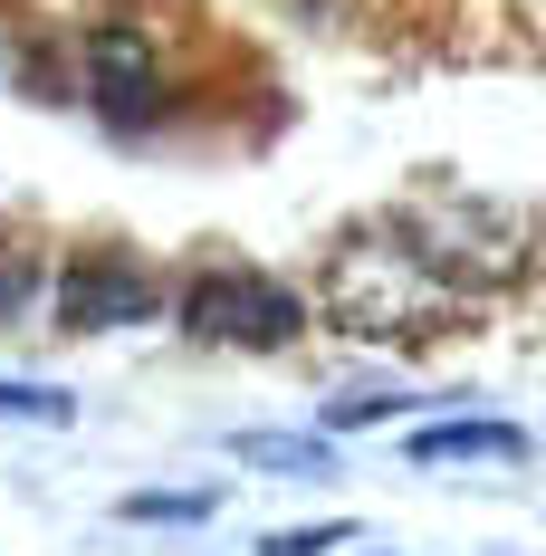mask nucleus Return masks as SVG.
I'll return each instance as SVG.
<instances>
[{
	"label": "nucleus",
	"instance_id": "f257e3e1",
	"mask_svg": "<svg viewBox=\"0 0 546 556\" xmlns=\"http://www.w3.org/2000/svg\"><path fill=\"white\" fill-rule=\"evenodd\" d=\"M327 317L345 336H383V345H422L460 317V278L441 269L412 230H365L327 260Z\"/></svg>",
	"mask_w": 546,
	"mask_h": 556
},
{
	"label": "nucleus",
	"instance_id": "f03ea898",
	"mask_svg": "<svg viewBox=\"0 0 546 556\" xmlns=\"http://www.w3.org/2000/svg\"><path fill=\"white\" fill-rule=\"evenodd\" d=\"M307 327V307H297V288L288 278H259V269H202L182 288V336H202V345H288V336Z\"/></svg>",
	"mask_w": 546,
	"mask_h": 556
},
{
	"label": "nucleus",
	"instance_id": "7ed1b4c3",
	"mask_svg": "<svg viewBox=\"0 0 546 556\" xmlns=\"http://www.w3.org/2000/svg\"><path fill=\"white\" fill-rule=\"evenodd\" d=\"M77 67H87V97H97V115H106V125H125V135L164 125L173 77H164V49H154L135 20H97V29L77 39Z\"/></svg>",
	"mask_w": 546,
	"mask_h": 556
},
{
	"label": "nucleus",
	"instance_id": "20e7f679",
	"mask_svg": "<svg viewBox=\"0 0 546 556\" xmlns=\"http://www.w3.org/2000/svg\"><path fill=\"white\" fill-rule=\"evenodd\" d=\"M164 317V278L144 269L135 250H77L58 269V327L67 336H97V327H144Z\"/></svg>",
	"mask_w": 546,
	"mask_h": 556
},
{
	"label": "nucleus",
	"instance_id": "39448f33",
	"mask_svg": "<svg viewBox=\"0 0 546 556\" xmlns=\"http://www.w3.org/2000/svg\"><path fill=\"white\" fill-rule=\"evenodd\" d=\"M403 460H412V470H480V460L508 470V460H528V432H518V422H480V413H470V422L403 432Z\"/></svg>",
	"mask_w": 546,
	"mask_h": 556
},
{
	"label": "nucleus",
	"instance_id": "423d86ee",
	"mask_svg": "<svg viewBox=\"0 0 546 556\" xmlns=\"http://www.w3.org/2000/svg\"><path fill=\"white\" fill-rule=\"evenodd\" d=\"M240 460L250 470H288V480H327L335 470V442H288V432H240Z\"/></svg>",
	"mask_w": 546,
	"mask_h": 556
},
{
	"label": "nucleus",
	"instance_id": "0eeeda50",
	"mask_svg": "<svg viewBox=\"0 0 546 556\" xmlns=\"http://www.w3.org/2000/svg\"><path fill=\"white\" fill-rule=\"evenodd\" d=\"M212 490H135V500H115V518H135V528H202L212 518Z\"/></svg>",
	"mask_w": 546,
	"mask_h": 556
},
{
	"label": "nucleus",
	"instance_id": "6e6552de",
	"mask_svg": "<svg viewBox=\"0 0 546 556\" xmlns=\"http://www.w3.org/2000/svg\"><path fill=\"white\" fill-rule=\"evenodd\" d=\"M0 422H77V393H58V384H0Z\"/></svg>",
	"mask_w": 546,
	"mask_h": 556
},
{
	"label": "nucleus",
	"instance_id": "1a4fd4ad",
	"mask_svg": "<svg viewBox=\"0 0 546 556\" xmlns=\"http://www.w3.org/2000/svg\"><path fill=\"white\" fill-rule=\"evenodd\" d=\"M335 538H345V528H288V538H269L259 556H327Z\"/></svg>",
	"mask_w": 546,
	"mask_h": 556
}]
</instances>
